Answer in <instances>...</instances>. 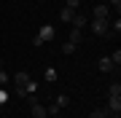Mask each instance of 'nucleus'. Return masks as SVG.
I'll return each mask as SVG.
<instances>
[{"mask_svg":"<svg viewBox=\"0 0 121 118\" xmlns=\"http://www.w3.org/2000/svg\"><path fill=\"white\" fill-rule=\"evenodd\" d=\"M91 32L97 38H116L110 32V22H105V19H91Z\"/></svg>","mask_w":121,"mask_h":118,"instance_id":"f257e3e1","label":"nucleus"},{"mask_svg":"<svg viewBox=\"0 0 121 118\" xmlns=\"http://www.w3.org/2000/svg\"><path fill=\"white\" fill-rule=\"evenodd\" d=\"M51 38H54V27H51V24H43V27H40V32L32 38V46H35V48H40L46 40H51Z\"/></svg>","mask_w":121,"mask_h":118,"instance_id":"f03ea898","label":"nucleus"},{"mask_svg":"<svg viewBox=\"0 0 121 118\" xmlns=\"http://www.w3.org/2000/svg\"><path fill=\"white\" fill-rule=\"evenodd\" d=\"M27 99H30V113H32V118H48V115H46V105H40V99H38L35 94H30Z\"/></svg>","mask_w":121,"mask_h":118,"instance_id":"7ed1b4c3","label":"nucleus"},{"mask_svg":"<svg viewBox=\"0 0 121 118\" xmlns=\"http://www.w3.org/2000/svg\"><path fill=\"white\" fill-rule=\"evenodd\" d=\"M94 19H105V22H110V5H108V3L94 5Z\"/></svg>","mask_w":121,"mask_h":118,"instance_id":"20e7f679","label":"nucleus"},{"mask_svg":"<svg viewBox=\"0 0 121 118\" xmlns=\"http://www.w3.org/2000/svg\"><path fill=\"white\" fill-rule=\"evenodd\" d=\"M70 24H73L75 30H83V27L89 24V19L83 16V13H78V11H75V13H73V19H70Z\"/></svg>","mask_w":121,"mask_h":118,"instance_id":"39448f33","label":"nucleus"},{"mask_svg":"<svg viewBox=\"0 0 121 118\" xmlns=\"http://www.w3.org/2000/svg\"><path fill=\"white\" fill-rule=\"evenodd\" d=\"M97 67H99V73H113V70H116V67H113V62H110V57H102Z\"/></svg>","mask_w":121,"mask_h":118,"instance_id":"423d86ee","label":"nucleus"},{"mask_svg":"<svg viewBox=\"0 0 121 118\" xmlns=\"http://www.w3.org/2000/svg\"><path fill=\"white\" fill-rule=\"evenodd\" d=\"M11 81H13V86H27V81H30V75H27L24 70H19V73L13 75Z\"/></svg>","mask_w":121,"mask_h":118,"instance_id":"0eeeda50","label":"nucleus"},{"mask_svg":"<svg viewBox=\"0 0 121 118\" xmlns=\"http://www.w3.org/2000/svg\"><path fill=\"white\" fill-rule=\"evenodd\" d=\"M108 110L110 113H121V97H108Z\"/></svg>","mask_w":121,"mask_h":118,"instance_id":"6e6552de","label":"nucleus"},{"mask_svg":"<svg viewBox=\"0 0 121 118\" xmlns=\"http://www.w3.org/2000/svg\"><path fill=\"white\" fill-rule=\"evenodd\" d=\"M108 115H110L108 107H94V110L89 113V118H108Z\"/></svg>","mask_w":121,"mask_h":118,"instance_id":"1a4fd4ad","label":"nucleus"},{"mask_svg":"<svg viewBox=\"0 0 121 118\" xmlns=\"http://www.w3.org/2000/svg\"><path fill=\"white\" fill-rule=\"evenodd\" d=\"M54 105L59 107V110H65V107L70 105V97H67V94H59V97H56V99H54Z\"/></svg>","mask_w":121,"mask_h":118,"instance_id":"9d476101","label":"nucleus"},{"mask_svg":"<svg viewBox=\"0 0 121 118\" xmlns=\"http://www.w3.org/2000/svg\"><path fill=\"white\" fill-rule=\"evenodd\" d=\"M81 40H83V32H81V30H75V27H73V30H70V43H75V46H78Z\"/></svg>","mask_w":121,"mask_h":118,"instance_id":"9b49d317","label":"nucleus"},{"mask_svg":"<svg viewBox=\"0 0 121 118\" xmlns=\"http://www.w3.org/2000/svg\"><path fill=\"white\" fill-rule=\"evenodd\" d=\"M43 78H46L48 83H56V78H59V75H56V70H54V67H46V73H43Z\"/></svg>","mask_w":121,"mask_h":118,"instance_id":"f8f14e48","label":"nucleus"},{"mask_svg":"<svg viewBox=\"0 0 121 118\" xmlns=\"http://www.w3.org/2000/svg\"><path fill=\"white\" fill-rule=\"evenodd\" d=\"M108 97H121V83H118V81L108 86Z\"/></svg>","mask_w":121,"mask_h":118,"instance_id":"ddd939ff","label":"nucleus"},{"mask_svg":"<svg viewBox=\"0 0 121 118\" xmlns=\"http://www.w3.org/2000/svg\"><path fill=\"white\" fill-rule=\"evenodd\" d=\"M73 13H75V11H70V8H62V11H59V19H62L65 24H70V19H73Z\"/></svg>","mask_w":121,"mask_h":118,"instance_id":"4468645a","label":"nucleus"},{"mask_svg":"<svg viewBox=\"0 0 121 118\" xmlns=\"http://www.w3.org/2000/svg\"><path fill=\"white\" fill-rule=\"evenodd\" d=\"M75 48H78V46H75V43H70V40H67V43L62 46V54H65V57H70V54H75Z\"/></svg>","mask_w":121,"mask_h":118,"instance_id":"2eb2a0df","label":"nucleus"},{"mask_svg":"<svg viewBox=\"0 0 121 118\" xmlns=\"http://www.w3.org/2000/svg\"><path fill=\"white\" fill-rule=\"evenodd\" d=\"M59 113H62V110L56 107L54 102H51V105H46V115H51V118H54V115H59Z\"/></svg>","mask_w":121,"mask_h":118,"instance_id":"dca6fc26","label":"nucleus"},{"mask_svg":"<svg viewBox=\"0 0 121 118\" xmlns=\"http://www.w3.org/2000/svg\"><path fill=\"white\" fill-rule=\"evenodd\" d=\"M110 62H113V67H116V70H118V65H121V51H118V48H116V51H113Z\"/></svg>","mask_w":121,"mask_h":118,"instance_id":"f3484780","label":"nucleus"},{"mask_svg":"<svg viewBox=\"0 0 121 118\" xmlns=\"http://www.w3.org/2000/svg\"><path fill=\"white\" fill-rule=\"evenodd\" d=\"M24 91H27V97L38 91V86H35V81H27V86H24Z\"/></svg>","mask_w":121,"mask_h":118,"instance_id":"a211bd4d","label":"nucleus"},{"mask_svg":"<svg viewBox=\"0 0 121 118\" xmlns=\"http://www.w3.org/2000/svg\"><path fill=\"white\" fill-rule=\"evenodd\" d=\"M5 86H8V73L0 70V89H5Z\"/></svg>","mask_w":121,"mask_h":118,"instance_id":"6ab92c4d","label":"nucleus"},{"mask_svg":"<svg viewBox=\"0 0 121 118\" xmlns=\"http://www.w3.org/2000/svg\"><path fill=\"white\" fill-rule=\"evenodd\" d=\"M78 5H81V0H67V3H65V8H70V11H78Z\"/></svg>","mask_w":121,"mask_h":118,"instance_id":"aec40b11","label":"nucleus"},{"mask_svg":"<svg viewBox=\"0 0 121 118\" xmlns=\"http://www.w3.org/2000/svg\"><path fill=\"white\" fill-rule=\"evenodd\" d=\"M5 102H8V91L0 89V107H5Z\"/></svg>","mask_w":121,"mask_h":118,"instance_id":"412c9836","label":"nucleus"},{"mask_svg":"<svg viewBox=\"0 0 121 118\" xmlns=\"http://www.w3.org/2000/svg\"><path fill=\"white\" fill-rule=\"evenodd\" d=\"M108 5H116V13H118V5H121V0H108Z\"/></svg>","mask_w":121,"mask_h":118,"instance_id":"4be33fe9","label":"nucleus"}]
</instances>
